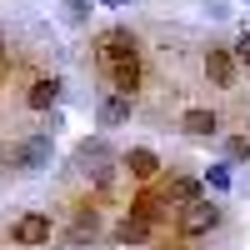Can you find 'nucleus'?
<instances>
[{"instance_id": "1", "label": "nucleus", "mask_w": 250, "mask_h": 250, "mask_svg": "<svg viewBox=\"0 0 250 250\" xmlns=\"http://www.w3.org/2000/svg\"><path fill=\"white\" fill-rule=\"evenodd\" d=\"M220 220H225V210H220L215 200H200V195H195L190 205H180V235H185V240H200V235H210Z\"/></svg>"}, {"instance_id": "2", "label": "nucleus", "mask_w": 250, "mask_h": 250, "mask_svg": "<svg viewBox=\"0 0 250 250\" xmlns=\"http://www.w3.org/2000/svg\"><path fill=\"white\" fill-rule=\"evenodd\" d=\"M135 45H140V40H135L130 30H125V25L100 30V35H95V60H100V70L120 65V60H135Z\"/></svg>"}, {"instance_id": "3", "label": "nucleus", "mask_w": 250, "mask_h": 250, "mask_svg": "<svg viewBox=\"0 0 250 250\" xmlns=\"http://www.w3.org/2000/svg\"><path fill=\"white\" fill-rule=\"evenodd\" d=\"M50 155H55V140H50V130H40V135H30V140H20L5 160L15 165V170H45Z\"/></svg>"}, {"instance_id": "4", "label": "nucleus", "mask_w": 250, "mask_h": 250, "mask_svg": "<svg viewBox=\"0 0 250 250\" xmlns=\"http://www.w3.org/2000/svg\"><path fill=\"white\" fill-rule=\"evenodd\" d=\"M235 75H240V65H235V55L225 50V45H210V50H205V80H210V85L235 90Z\"/></svg>"}, {"instance_id": "5", "label": "nucleus", "mask_w": 250, "mask_h": 250, "mask_svg": "<svg viewBox=\"0 0 250 250\" xmlns=\"http://www.w3.org/2000/svg\"><path fill=\"white\" fill-rule=\"evenodd\" d=\"M10 240L15 245H50V215H40V210H25L15 225H10Z\"/></svg>"}, {"instance_id": "6", "label": "nucleus", "mask_w": 250, "mask_h": 250, "mask_svg": "<svg viewBox=\"0 0 250 250\" xmlns=\"http://www.w3.org/2000/svg\"><path fill=\"white\" fill-rule=\"evenodd\" d=\"M120 165L130 170V180H155L160 175V155L150 150V145H130V150L120 155Z\"/></svg>"}, {"instance_id": "7", "label": "nucleus", "mask_w": 250, "mask_h": 250, "mask_svg": "<svg viewBox=\"0 0 250 250\" xmlns=\"http://www.w3.org/2000/svg\"><path fill=\"white\" fill-rule=\"evenodd\" d=\"M105 80H110L115 95H130V100H135V90H140V55H135V60H120V65H110Z\"/></svg>"}, {"instance_id": "8", "label": "nucleus", "mask_w": 250, "mask_h": 250, "mask_svg": "<svg viewBox=\"0 0 250 250\" xmlns=\"http://www.w3.org/2000/svg\"><path fill=\"white\" fill-rule=\"evenodd\" d=\"M135 115V100L130 95H100V125H105V130H115V125H125V120H130Z\"/></svg>"}, {"instance_id": "9", "label": "nucleus", "mask_w": 250, "mask_h": 250, "mask_svg": "<svg viewBox=\"0 0 250 250\" xmlns=\"http://www.w3.org/2000/svg\"><path fill=\"white\" fill-rule=\"evenodd\" d=\"M55 100H60V80H55V75L30 80V90H25V105H30V110H55Z\"/></svg>"}, {"instance_id": "10", "label": "nucleus", "mask_w": 250, "mask_h": 250, "mask_svg": "<svg viewBox=\"0 0 250 250\" xmlns=\"http://www.w3.org/2000/svg\"><path fill=\"white\" fill-rule=\"evenodd\" d=\"M180 130L195 135V140H210V135H220V115L215 110H185L180 115Z\"/></svg>"}, {"instance_id": "11", "label": "nucleus", "mask_w": 250, "mask_h": 250, "mask_svg": "<svg viewBox=\"0 0 250 250\" xmlns=\"http://www.w3.org/2000/svg\"><path fill=\"white\" fill-rule=\"evenodd\" d=\"M150 235H155V225H145V220H140V215H130V210H125V215H120V225H115V245H145Z\"/></svg>"}, {"instance_id": "12", "label": "nucleus", "mask_w": 250, "mask_h": 250, "mask_svg": "<svg viewBox=\"0 0 250 250\" xmlns=\"http://www.w3.org/2000/svg\"><path fill=\"white\" fill-rule=\"evenodd\" d=\"M165 205H170L165 195H150V190H140V195L130 200V215H140L145 225H155V230H160V220H165Z\"/></svg>"}, {"instance_id": "13", "label": "nucleus", "mask_w": 250, "mask_h": 250, "mask_svg": "<svg viewBox=\"0 0 250 250\" xmlns=\"http://www.w3.org/2000/svg\"><path fill=\"white\" fill-rule=\"evenodd\" d=\"M95 225H100V215H95V205H80L75 210V245H85V235H95Z\"/></svg>"}, {"instance_id": "14", "label": "nucleus", "mask_w": 250, "mask_h": 250, "mask_svg": "<svg viewBox=\"0 0 250 250\" xmlns=\"http://www.w3.org/2000/svg\"><path fill=\"white\" fill-rule=\"evenodd\" d=\"M195 195H200V185H195V180H175L170 190H165V200H170V205H190Z\"/></svg>"}, {"instance_id": "15", "label": "nucleus", "mask_w": 250, "mask_h": 250, "mask_svg": "<svg viewBox=\"0 0 250 250\" xmlns=\"http://www.w3.org/2000/svg\"><path fill=\"white\" fill-rule=\"evenodd\" d=\"M245 155H250V140H245V135H230V140H225V160H230V165H240Z\"/></svg>"}, {"instance_id": "16", "label": "nucleus", "mask_w": 250, "mask_h": 250, "mask_svg": "<svg viewBox=\"0 0 250 250\" xmlns=\"http://www.w3.org/2000/svg\"><path fill=\"white\" fill-rule=\"evenodd\" d=\"M205 185H210V190H230V165H210V170H205Z\"/></svg>"}, {"instance_id": "17", "label": "nucleus", "mask_w": 250, "mask_h": 250, "mask_svg": "<svg viewBox=\"0 0 250 250\" xmlns=\"http://www.w3.org/2000/svg\"><path fill=\"white\" fill-rule=\"evenodd\" d=\"M65 20L70 25H85L90 20V0H65Z\"/></svg>"}, {"instance_id": "18", "label": "nucleus", "mask_w": 250, "mask_h": 250, "mask_svg": "<svg viewBox=\"0 0 250 250\" xmlns=\"http://www.w3.org/2000/svg\"><path fill=\"white\" fill-rule=\"evenodd\" d=\"M230 55H235V65H250V30L235 40V50H230Z\"/></svg>"}, {"instance_id": "19", "label": "nucleus", "mask_w": 250, "mask_h": 250, "mask_svg": "<svg viewBox=\"0 0 250 250\" xmlns=\"http://www.w3.org/2000/svg\"><path fill=\"white\" fill-rule=\"evenodd\" d=\"M5 55H10V50H5V30H0V65H5Z\"/></svg>"}, {"instance_id": "20", "label": "nucleus", "mask_w": 250, "mask_h": 250, "mask_svg": "<svg viewBox=\"0 0 250 250\" xmlns=\"http://www.w3.org/2000/svg\"><path fill=\"white\" fill-rule=\"evenodd\" d=\"M105 5H130V0H105Z\"/></svg>"}, {"instance_id": "21", "label": "nucleus", "mask_w": 250, "mask_h": 250, "mask_svg": "<svg viewBox=\"0 0 250 250\" xmlns=\"http://www.w3.org/2000/svg\"><path fill=\"white\" fill-rule=\"evenodd\" d=\"M0 85H5V65H0Z\"/></svg>"}, {"instance_id": "22", "label": "nucleus", "mask_w": 250, "mask_h": 250, "mask_svg": "<svg viewBox=\"0 0 250 250\" xmlns=\"http://www.w3.org/2000/svg\"><path fill=\"white\" fill-rule=\"evenodd\" d=\"M245 140H250V120H245Z\"/></svg>"}]
</instances>
